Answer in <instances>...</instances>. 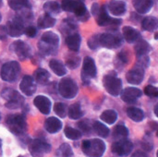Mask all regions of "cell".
<instances>
[{
    "instance_id": "7402d4cb",
    "label": "cell",
    "mask_w": 158,
    "mask_h": 157,
    "mask_svg": "<svg viewBox=\"0 0 158 157\" xmlns=\"http://www.w3.org/2000/svg\"><path fill=\"white\" fill-rule=\"evenodd\" d=\"M133 6L140 14H145L149 12L154 5L153 0H133Z\"/></svg>"
},
{
    "instance_id": "816d5d0a",
    "label": "cell",
    "mask_w": 158,
    "mask_h": 157,
    "mask_svg": "<svg viewBox=\"0 0 158 157\" xmlns=\"http://www.w3.org/2000/svg\"><path fill=\"white\" fill-rule=\"evenodd\" d=\"M154 111H155V114H156V117L158 118V103L156 104V105L155 106V110H154Z\"/></svg>"
},
{
    "instance_id": "ffe728a7",
    "label": "cell",
    "mask_w": 158,
    "mask_h": 157,
    "mask_svg": "<svg viewBox=\"0 0 158 157\" xmlns=\"http://www.w3.org/2000/svg\"><path fill=\"white\" fill-rule=\"evenodd\" d=\"M72 12L76 15L78 19H80L82 21L87 20L90 17L86 6L81 0H75V5H74V8Z\"/></svg>"
},
{
    "instance_id": "680465c9",
    "label": "cell",
    "mask_w": 158,
    "mask_h": 157,
    "mask_svg": "<svg viewBox=\"0 0 158 157\" xmlns=\"http://www.w3.org/2000/svg\"><path fill=\"white\" fill-rule=\"evenodd\" d=\"M0 21H1V15H0Z\"/></svg>"
},
{
    "instance_id": "277c9868",
    "label": "cell",
    "mask_w": 158,
    "mask_h": 157,
    "mask_svg": "<svg viewBox=\"0 0 158 157\" xmlns=\"http://www.w3.org/2000/svg\"><path fill=\"white\" fill-rule=\"evenodd\" d=\"M1 96L4 98L6 101V107L8 109H17L22 106L24 103V98L21 96L17 91L10 89V88H6L1 92Z\"/></svg>"
},
{
    "instance_id": "2e32d148",
    "label": "cell",
    "mask_w": 158,
    "mask_h": 157,
    "mask_svg": "<svg viewBox=\"0 0 158 157\" xmlns=\"http://www.w3.org/2000/svg\"><path fill=\"white\" fill-rule=\"evenodd\" d=\"M143 95V92L135 87H129L121 93V99L128 104L136 103V101Z\"/></svg>"
},
{
    "instance_id": "d4e9b609",
    "label": "cell",
    "mask_w": 158,
    "mask_h": 157,
    "mask_svg": "<svg viewBox=\"0 0 158 157\" xmlns=\"http://www.w3.org/2000/svg\"><path fill=\"white\" fill-rule=\"evenodd\" d=\"M8 6L15 11L31 9V4L28 0H7Z\"/></svg>"
},
{
    "instance_id": "6f0895ef",
    "label": "cell",
    "mask_w": 158,
    "mask_h": 157,
    "mask_svg": "<svg viewBox=\"0 0 158 157\" xmlns=\"http://www.w3.org/2000/svg\"><path fill=\"white\" fill-rule=\"evenodd\" d=\"M0 147H1V141H0Z\"/></svg>"
},
{
    "instance_id": "f546056e",
    "label": "cell",
    "mask_w": 158,
    "mask_h": 157,
    "mask_svg": "<svg viewBox=\"0 0 158 157\" xmlns=\"http://www.w3.org/2000/svg\"><path fill=\"white\" fill-rule=\"evenodd\" d=\"M49 67L54 71V73L56 75L59 76V77H62V76H64L67 73V69H66L65 66L59 60H56V59L50 60Z\"/></svg>"
},
{
    "instance_id": "db71d44e",
    "label": "cell",
    "mask_w": 158,
    "mask_h": 157,
    "mask_svg": "<svg viewBox=\"0 0 158 157\" xmlns=\"http://www.w3.org/2000/svg\"><path fill=\"white\" fill-rule=\"evenodd\" d=\"M2 3H3V1H2V0H0V6H2Z\"/></svg>"
},
{
    "instance_id": "cb8c5ba5",
    "label": "cell",
    "mask_w": 158,
    "mask_h": 157,
    "mask_svg": "<svg viewBox=\"0 0 158 157\" xmlns=\"http://www.w3.org/2000/svg\"><path fill=\"white\" fill-rule=\"evenodd\" d=\"M123 36L125 38V40L128 43H134L136 41L139 40L140 38V33L137 30H135L134 28L131 27V26H125L123 28Z\"/></svg>"
},
{
    "instance_id": "f6af8a7d",
    "label": "cell",
    "mask_w": 158,
    "mask_h": 157,
    "mask_svg": "<svg viewBox=\"0 0 158 157\" xmlns=\"http://www.w3.org/2000/svg\"><path fill=\"white\" fill-rule=\"evenodd\" d=\"M149 63H150V59H149V57L147 56V55L138 56L137 66H139V67L144 68H147V67L149 66Z\"/></svg>"
},
{
    "instance_id": "7a4b0ae2",
    "label": "cell",
    "mask_w": 158,
    "mask_h": 157,
    "mask_svg": "<svg viewBox=\"0 0 158 157\" xmlns=\"http://www.w3.org/2000/svg\"><path fill=\"white\" fill-rule=\"evenodd\" d=\"M82 152L88 157H102L106 152V143L100 139L87 140L82 143Z\"/></svg>"
},
{
    "instance_id": "ba28073f",
    "label": "cell",
    "mask_w": 158,
    "mask_h": 157,
    "mask_svg": "<svg viewBox=\"0 0 158 157\" xmlns=\"http://www.w3.org/2000/svg\"><path fill=\"white\" fill-rule=\"evenodd\" d=\"M103 82H104V87L106 88V92L109 94L113 96H118L121 93L122 81L115 75L109 74L105 76Z\"/></svg>"
},
{
    "instance_id": "d6986e66",
    "label": "cell",
    "mask_w": 158,
    "mask_h": 157,
    "mask_svg": "<svg viewBox=\"0 0 158 157\" xmlns=\"http://www.w3.org/2000/svg\"><path fill=\"white\" fill-rule=\"evenodd\" d=\"M127 9L126 3L120 0H111L108 4V10L114 16H122Z\"/></svg>"
},
{
    "instance_id": "c3c4849f",
    "label": "cell",
    "mask_w": 158,
    "mask_h": 157,
    "mask_svg": "<svg viewBox=\"0 0 158 157\" xmlns=\"http://www.w3.org/2000/svg\"><path fill=\"white\" fill-rule=\"evenodd\" d=\"M118 58H119L123 63H127V62L129 61V55H128L127 52H124V51H123V52L119 53Z\"/></svg>"
},
{
    "instance_id": "ab89813d",
    "label": "cell",
    "mask_w": 158,
    "mask_h": 157,
    "mask_svg": "<svg viewBox=\"0 0 158 157\" xmlns=\"http://www.w3.org/2000/svg\"><path fill=\"white\" fill-rule=\"evenodd\" d=\"M99 45H100V35L95 34V35L92 36L88 40V46H89V48H91L93 50H95Z\"/></svg>"
},
{
    "instance_id": "4dcf8cb0",
    "label": "cell",
    "mask_w": 158,
    "mask_h": 157,
    "mask_svg": "<svg viewBox=\"0 0 158 157\" xmlns=\"http://www.w3.org/2000/svg\"><path fill=\"white\" fill-rule=\"evenodd\" d=\"M68 116L70 119L73 120L79 119L83 116V112L79 103H75L68 108Z\"/></svg>"
},
{
    "instance_id": "5b68a950",
    "label": "cell",
    "mask_w": 158,
    "mask_h": 157,
    "mask_svg": "<svg viewBox=\"0 0 158 157\" xmlns=\"http://www.w3.org/2000/svg\"><path fill=\"white\" fill-rule=\"evenodd\" d=\"M20 72V66L17 61H10L4 64L1 68L0 76L6 82H13L17 80Z\"/></svg>"
},
{
    "instance_id": "52a82bcc",
    "label": "cell",
    "mask_w": 158,
    "mask_h": 157,
    "mask_svg": "<svg viewBox=\"0 0 158 157\" xmlns=\"http://www.w3.org/2000/svg\"><path fill=\"white\" fill-rule=\"evenodd\" d=\"M28 148L32 157H44L45 154H48L51 151L50 144L42 139H35L31 141Z\"/></svg>"
},
{
    "instance_id": "484cf974",
    "label": "cell",
    "mask_w": 158,
    "mask_h": 157,
    "mask_svg": "<svg viewBox=\"0 0 158 157\" xmlns=\"http://www.w3.org/2000/svg\"><path fill=\"white\" fill-rule=\"evenodd\" d=\"M56 24V19L53 16L49 14H44L38 19V27L40 29H47L51 28Z\"/></svg>"
},
{
    "instance_id": "5bb4252c",
    "label": "cell",
    "mask_w": 158,
    "mask_h": 157,
    "mask_svg": "<svg viewBox=\"0 0 158 157\" xmlns=\"http://www.w3.org/2000/svg\"><path fill=\"white\" fill-rule=\"evenodd\" d=\"M96 66L94 61V59L90 56H86L83 60V66H82V81L88 80L89 78H94L96 76Z\"/></svg>"
},
{
    "instance_id": "9c48e42d",
    "label": "cell",
    "mask_w": 158,
    "mask_h": 157,
    "mask_svg": "<svg viewBox=\"0 0 158 157\" xmlns=\"http://www.w3.org/2000/svg\"><path fill=\"white\" fill-rule=\"evenodd\" d=\"M96 22L100 26H111V27H118V25L121 24V19H113L111 18L106 10V6H100L99 12L95 16Z\"/></svg>"
},
{
    "instance_id": "f5cc1de1",
    "label": "cell",
    "mask_w": 158,
    "mask_h": 157,
    "mask_svg": "<svg viewBox=\"0 0 158 157\" xmlns=\"http://www.w3.org/2000/svg\"><path fill=\"white\" fill-rule=\"evenodd\" d=\"M155 39H158V33H156V35H155Z\"/></svg>"
},
{
    "instance_id": "3957f363",
    "label": "cell",
    "mask_w": 158,
    "mask_h": 157,
    "mask_svg": "<svg viewBox=\"0 0 158 157\" xmlns=\"http://www.w3.org/2000/svg\"><path fill=\"white\" fill-rule=\"evenodd\" d=\"M6 122L9 130L15 135H22L27 130L26 118L21 114L9 115Z\"/></svg>"
},
{
    "instance_id": "681fc988",
    "label": "cell",
    "mask_w": 158,
    "mask_h": 157,
    "mask_svg": "<svg viewBox=\"0 0 158 157\" xmlns=\"http://www.w3.org/2000/svg\"><path fill=\"white\" fill-rule=\"evenodd\" d=\"M131 157H149L148 155L146 153H144L143 151H136L135 153H133L132 156Z\"/></svg>"
},
{
    "instance_id": "603a6c76",
    "label": "cell",
    "mask_w": 158,
    "mask_h": 157,
    "mask_svg": "<svg viewBox=\"0 0 158 157\" xmlns=\"http://www.w3.org/2000/svg\"><path fill=\"white\" fill-rule=\"evenodd\" d=\"M81 36L78 33H72L66 38V44L73 52H78L81 46Z\"/></svg>"
},
{
    "instance_id": "e0dca14e",
    "label": "cell",
    "mask_w": 158,
    "mask_h": 157,
    "mask_svg": "<svg viewBox=\"0 0 158 157\" xmlns=\"http://www.w3.org/2000/svg\"><path fill=\"white\" fill-rule=\"evenodd\" d=\"M20 91L27 96H31L36 91L34 79L31 76H24L19 84Z\"/></svg>"
},
{
    "instance_id": "b9f144b4",
    "label": "cell",
    "mask_w": 158,
    "mask_h": 157,
    "mask_svg": "<svg viewBox=\"0 0 158 157\" xmlns=\"http://www.w3.org/2000/svg\"><path fill=\"white\" fill-rule=\"evenodd\" d=\"M74 5H75V0H62L60 6L65 11L72 12L74 8Z\"/></svg>"
},
{
    "instance_id": "7dc6e473",
    "label": "cell",
    "mask_w": 158,
    "mask_h": 157,
    "mask_svg": "<svg viewBox=\"0 0 158 157\" xmlns=\"http://www.w3.org/2000/svg\"><path fill=\"white\" fill-rule=\"evenodd\" d=\"M7 30L6 26H0V40H6L7 36Z\"/></svg>"
},
{
    "instance_id": "30bf717a",
    "label": "cell",
    "mask_w": 158,
    "mask_h": 157,
    "mask_svg": "<svg viewBox=\"0 0 158 157\" xmlns=\"http://www.w3.org/2000/svg\"><path fill=\"white\" fill-rule=\"evenodd\" d=\"M112 152L118 156L123 157L129 155L133 150V144L128 140H119L112 144Z\"/></svg>"
},
{
    "instance_id": "8fae6325",
    "label": "cell",
    "mask_w": 158,
    "mask_h": 157,
    "mask_svg": "<svg viewBox=\"0 0 158 157\" xmlns=\"http://www.w3.org/2000/svg\"><path fill=\"white\" fill-rule=\"evenodd\" d=\"M7 33L11 37H19L24 33L25 27H24V21L17 16L16 18L12 19L7 22L6 25Z\"/></svg>"
},
{
    "instance_id": "f35d334b",
    "label": "cell",
    "mask_w": 158,
    "mask_h": 157,
    "mask_svg": "<svg viewBox=\"0 0 158 157\" xmlns=\"http://www.w3.org/2000/svg\"><path fill=\"white\" fill-rule=\"evenodd\" d=\"M54 111L55 113L59 117L64 118L68 115V107L63 103H56L54 105Z\"/></svg>"
},
{
    "instance_id": "4fadbf2b",
    "label": "cell",
    "mask_w": 158,
    "mask_h": 157,
    "mask_svg": "<svg viewBox=\"0 0 158 157\" xmlns=\"http://www.w3.org/2000/svg\"><path fill=\"white\" fill-rule=\"evenodd\" d=\"M10 48L17 55V56L22 61L26 60L27 58H29L31 56V47L26 43H24L23 41L14 42L11 44Z\"/></svg>"
},
{
    "instance_id": "d590c367",
    "label": "cell",
    "mask_w": 158,
    "mask_h": 157,
    "mask_svg": "<svg viewBox=\"0 0 158 157\" xmlns=\"http://www.w3.org/2000/svg\"><path fill=\"white\" fill-rule=\"evenodd\" d=\"M101 119L109 125L114 124L118 119V114L114 110H106L101 115Z\"/></svg>"
},
{
    "instance_id": "836d02e7",
    "label": "cell",
    "mask_w": 158,
    "mask_h": 157,
    "mask_svg": "<svg viewBox=\"0 0 158 157\" xmlns=\"http://www.w3.org/2000/svg\"><path fill=\"white\" fill-rule=\"evenodd\" d=\"M60 9H61L60 5L55 1H49L44 5V10L45 11L46 14H49L51 16L57 15L60 12Z\"/></svg>"
},
{
    "instance_id": "bcb514c9",
    "label": "cell",
    "mask_w": 158,
    "mask_h": 157,
    "mask_svg": "<svg viewBox=\"0 0 158 157\" xmlns=\"http://www.w3.org/2000/svg\"><path fill=\"white\" fill-rule=\"evenodd\" d=\"M24 32L26 33V35H27L28 37L33 38V37H35V35H36V33H37V30H36V28L33 27V26H28V27L25 28Z\"/></svg>"
},
{
    "instance_id": "8d00e7d4",
    "label": "cell",
    "mask_w": 158,
    "mask_h": 157,
    "mask_svg": "<svg viewBox=\"0 0 158 157\" xmlns=\"http://www.w3.org/2000/svg\"><path fill=\"white\" fill-rule=\"evenodd\" d=\"M56 155L57 157H73V152L69 144L64 143L60 145L59 148L57 149Z\"/></svg>"
},
{
    "instance_id": "4316f807",
    "label": "cell",
    "mask_w": 158,
    "mask_h": 157,
    "mask_svg": "<svg viewBox=\"0 0 158 157\" xmlns=\"http://www.w3.org/2000/svg\"><path fill=\"white\" fill-rule=\"evenodd\" d=\"M128 117L134 122H141L144 118V113L138 107H129L127 109Z\"/></svg>"
},
{
    "instance_id": "83f0119b",
    "label": "cell",
    "mask_w": 158,
    "mask_h": 157,
    "mask_svg": "<svg viewBox=\"0 0 158 157\" xmlns=\"http://www.w3.org/2000/svg\"><path fill=\"white\" fill-rule=\"evenodd\" d=\"M142 26L147 31H154L158 29V19L156 17H146L143 19Z\"/></svg>"
},
{
    "instance_id": "ee69618b",
    "label": "cell",
    "mask_w": 158,
    "mask_h": 157,
    "mask_svg": "<svg viewBox=\"0 0 158 157\" xmlns=\"http://www.w3.org/2000/svg\"><path fill=\"white\" fill-rule=\"evenodd\" d=\"M79 64H80V58L77 57V56H71L67 59V66L71 69H74V68H78Z\"/></svg>"
},
{
    "instance_id": "7c38bea8",
    "label": "cell",
    "mask_w": 158,
    "mask_h": 157,
    "mask_svg": "<svg viewBox=\"0 0 158 157\" xmlns=\"http://www.w3.org/2000/svg\"><path fill=\"white\" fill-rule=\"evenodd\" d=\"M122 43V38L119 35L113 33H103L100 35V45L113 49L118 48Z\"/></svg>"
},
{
    "instance_id": "8992f818",
    "label": "cell",
    "mask_w": 158,
    "mask_h": 157,
    "mask_svg": "<svg viewBox=\"0 0 158 157\" xmlns=\"http://www.w3.org/2000/svg\"><path fill=\"white\" fill-rule=\"evenodd\" d=\"M58 91L62 97L66 99H72L78 94V86L72 79L64 78L59 82Z\"/></svg>"
},
{
    "instance_id": "11a10c76",
    "label": "cell",
    "mask_w": 158,
    "mask_h": 157,
    "mask_svg": "<svg viewBox=\"0 0 158 157\" xmlns=\"http://www.w3.org/2000/svg\"><path fill=\"white\" fill-rule=\"evenodd\" d=\"M156 136L158 137V130H157V131H156Z\"/></svg>"
},
{
    "instance_id": "f1b7e54d",
    "label": "cell",
    "mask_w": 158,
    "mask_h": 157,
    "mask_svg": "<svg viewBox=\"0 0 158 157\" xmlns=\"http://www.w3.org/2000/svg\"><path fill=\"white\" fill-rule=\"evenodd\" d=\"M50 79V74L47 70L44 68H38L34 72V81L42 85H45Z\"/></svg>"
},
{
    "instance_id": "d6a6232c",
    "label": "cell",
    "mask_w": 158,
    "mask_h": 157,
    "mask_svg": "<svg viewBox=\"0 0 158 157\" xmlns=\"http://www.w3.org/2000/svg\"><path fill=\"white\" fill-rule=\"evenodd\" d=\"M129 136V130L124 125H117L113 130V137L116 140H125Z\"/></svg>"
},
{
    "instance_id": "ac0fdd59",
    "label": "cell",
    "mask_w": 158,
    "mask_h": 157,
    "mask_svg": "<svg viewBox=\"0 0 158 157\" xmlns=\"http://www.w3.org/2000/svg\"><path fill=\"white\" fill-rule=\"evenodd\" d=\"M33 104L36 106V108L44 115H48L51 111V101L44 95L36 96L33 100Z\"/></svg>"
},
{
    "instance_id": "9a60e30c",
    "label": "cell",
    "mask_w": 158,
    "mask_h": 157,
    "mask_svg": "<svg viewBox=\"0 0 158 157\" xmlns=\"http://www.w3.org/2000/svg\"><path fill=\"white\" fill-rule=\"evenodd\" d=\"M143 78H144L143 68L137 65L133 68H131L126 75V79L128 82L133 85H138L142 83V81H143Z\"/></svg>"
},
{
    "instance_id": "f907efd6",
    "label": "cell",
    "mask_w": 158,
    "mask_h": 157,
    "mask_svg": "<svg viewBox=\"0 0 158 157\" xmlns=\"http://www.w3.org/2000/svg\"><path fill=\"white\" fill-rule=\"evenodd\" d=\"M99 9H100L99 5L96 4V3H94V4L93 5V6H92V13H93V15H94V17H95V16L97 15V13L99 12Z\"/></svg>"
},
{
    "instance_id": "74e56055",
    "label": "cell",
    "mask_w": 158,
    "mask_h": 157,
    "mask_svg": "<svg viewBox=\"0 0 158 157\" xmlns=\"http://www.w3.org/2000/svg\"><path fill=\"white\" fill-rule=\"evenodd\" d=\"M64 133H65V135H66V137H67L68 139L73 140V141L79 140V139H81V136H82L81 131L77 130L76 129H73V128H71V127H67V128L65 129V130H64Z\"/></svg>"
},
{
    "instance_id": "91938a15",
    "label": "cell",
    "mask_w": 158,
    "mask_h": 157,
    "mask_svg": "<svg viewBox=\"0 0 158 157\" xmlns=\"http://www.w3.org/2000/svg\"><path fill=\"white\" fill-rule=\"evenodd\" d=\"M18 157H23V156H21V155H19V156H18Z\"/></svg>"
},
{
    "instance_id": "7bdbcfd3",
    "label": "cell",
    "mask_w": 158,
    "mask_h": 157,
    "mask_svg": "<svg viewBox=\"0 0 158 157\" xmlns=\"http://www.w3.org/2000/svg\"><path fill=\"white\" fill-rule=\"evenodd\" d=\"M78 127H79V129H80L83 133L88 134V133L91 132L92 127H91V124L89 123V120H87V119H84V120H82V121H80L79 124H78Z\"/></svg>"
},
{
    "instance_id": "6da1fadb",
    "label": "cell",
    "mask_w": 158,
    "mask_h": 157,
    "mask_svg": "<svg viewBox=\"0 0 158 157\" xmlns=\"http://www.w3.org/2000/svg\"><path fill=\"white\" fill-rule=\"evenodd\" d=\"M59 44V37L53 31H46L42 35L41 41L38 43L40 51L44 55H53L56 52Z\"/></svg>"
},
{
    "instance_id": "9f6ffc18",
    "label": "cell",
    "mask_w": 158,
    "mask_h": 157,
    "mask_svg": "<svg viewBox=\"0 0 158 157\" xmlns=\"http://www.w3.org/2000/svg\"><path fill=\"white\" fill-rule=\"evenodd\" d=\"M156 156L158 157V151H157V153H156Z\"/></svg>"
},
{
    "instance_id": "1f68e13d",
    "label": "cell",
    "mask_w": 158,
    "mask_h": 157,
    "mask_svg": "<svg viewBox=\"0 0 158 157\" xmlns=\"http://www.w3.org/2000/svg\"><path fill=\"white\" fill-rule=\"evenodd\" d=\"M134 49H135V53L137 56H141L147 55L151 51V46L145 40H139Z\"/></svg>"
},
{
    "instance_id": "44dd1931",
    "label": "cell",
    "mask_w": 158,
    "mask_h": 157,
    "mask_svg": "<svg viewBox=\"0 0 158 157\" xmlns=\"http://www.w3.org/2000/svg\"><path fill=\"white\" fill-rule=\"evenodd\" d=\"M44 129L47 132L54 134L58 132L62 129V123L58 118L51 117L44 121Z\"/></svg>"
},
{
    "instance_id": "e575fe53",
    "label": "cell",
    "mask_w": 158,
    "mask_h": 157,
    "mask_svg": "<svg viewBox=\"0 0 158 157\" xmlns=\"http://www.w3.org/2000/svg\"><path fill=\"white\" fill-rule=\"evenodd\" d=\"M93 129L94 132L101 138H106L109 135V129L103 123L99 121H95L93 125Z\"/></svg>"
},
{
    "instance_id": "60d3db41",
    "label": "cell",
    "mask_w": 158,
    "mask_h": 157,
    "mask_svg": "<svg viewBox=\"0 0 158 157\" xmlns=\"http://www.w3.org/2000/svg\"><path fill=\"white\" fill-rule=\"evenodd\" d=\"M144 93L151 98H157L158 88L153 86V85H148L144 88Z\"/></svg>"
}]
</instances>
